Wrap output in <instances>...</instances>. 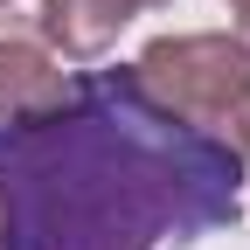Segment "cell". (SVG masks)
<instances>
[{
    "label": "cell",
    "mask_w": 250,
    "mask_h": 250,
    "mask_svg": "<svg viewBox=\"0 0 250 250\" xmlns=\"http://www.w3.org/2000/svg\"><path fill=\"white\" fill-rule=\"evenodd\" d=\"M153 7H167V0H42V14H35L42 28L35 35L62 62H98L118 42V28L132 14H153Z\"/></svg>",
    "instance_id": "obj_3"
},
{
    "label": "cell",
    "mask_w": 250,
    "mask_h": 250,
    "mask_svg": "<svg viewBox=\"0 0 250 250\" xmlns=\"http://www.w3.org/2000/svg\"><path fill=\"white\" fill-rule=\"evenodd\" d=\"M62 56L42 42V35H0V118H42L62 104Z\"/></svg>",
    "instance_id": "obj_4"
},
{
    "label": "cell",
    "mask_w": 250,
    "mask_h": 250,
    "mask_svg": "<svg viewBox=\"0 0 250 250\" xmlns=\"http://www.w3.org/2000/svg\"><path fill=\"white\" fill-rule=\"evenodd\" d=\"M243 215V153L174 118L139 70H83L0 118V250H188Z\"/></svg>",
    "instance_id": "obj_1"
},
{
    "label": "cell",
    "mask_w": 250,
    "mask_h": 250,
    "mask_svg": "<svg viewBox=\"0 0 250 250\" xmlns=\"http://www.w3.org/2000/svg\"><path fill=\"white\" fill-rule=\"evenodd\" d=\"M132 70L174 118L250 160V49L236 35H160Z\"/></svg>",
    "instance_id": "obj_2"
},
{
    "label": "cell",
    "mask_w": 250,
    "mask_h": 250,
    "mask_svg": "<svg viewBox=\"0 0 250 250\" xmlns=\"http://www.w3.org/2000/svg\"><path fill=\"white\" fill-rule=\"evenodd\" d=\"M236 14H243V35H236V42L250 49V0H236Z\"/></svg>",
    "instance_id": "obj_5"
}]
</instances>
